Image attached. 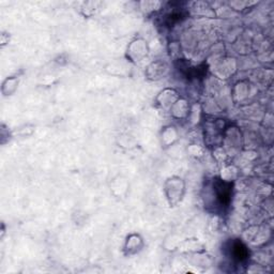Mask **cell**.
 Segmentation results:
<instances>
[{
    "instance_id": "6da1fadb",
    "label": "cell",
    "mask_w": 274,
    "mask_h": 274,
    "mask_svg": "<svg viewBox=\"0 0 274 274\" xmlns=\"http://www.w3.org/2000/svg\"><path fill=\"white\" fill-rule=\"evenodd\" d=\"M230 249V255L233 256V259L238 262H243L249 256V251H247L246 246L241 241L233 242Z\"/></svg>"
}]
</instances>
